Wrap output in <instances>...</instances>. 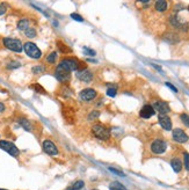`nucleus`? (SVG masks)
Returning a JSON list of instances; mask_svg holds the SVG:
<instances>
[{
    "instance_id": "f257e3e1",
    "label": "nucleus",
    "mask_w": 189,
    "mask_h": 190,
    "mask_svg": "<svg viewBox=\"0 0 189 190\" xmlns=\"http://www.w3.org/2000/svg\"><path fill=\"white\" fill-rule=\"evenodd\" d=\"M92 132L96 138L101 139V140H106L110 137V130L107 126H104L102 124H95L92 128Z\"/></svg>"
},
{
    "instance_id": "f03ea898",
    "label": "nucleus",
    "mask_w": 189,
    "mask_h": 190,
    "mask_svg": "<svg viewBox=\"0 0 189 190\" xmlns=\"http://www.w3.org/2000/svg\"><path fill=\"white\" fill-rule=\"evenodd\" d=\"M4 45L9 49V50H12V51L14 52H21L22 51V49H23V45L21 43V41L20 40H16V38H4Z\"/></svg>"
},
{
    "instance_id": "7ed1b4c3",
    "label": "nucleus",
    "mask_w": 189,
    "mask_h": 190,
    "mask_svg": "<svg viewBox=\"0 0 189 190\" xmlns=\"http://www.w3.org/2000/svg\"><path fill=\"white\" fill-rule=\"evenodd\" d=\"M23 49H25L26 53L30 57V58L38 59V58H41V56H42V52H41V50L37 48V45L34 43H32V42H27V43H25Z\"/></svg>"
},
{
    "instance_id": "20e7f679",
    "label": "nucleus",
    "mask_w": 189,
    "mask_h": 190,
    "mask_svg": "<svg viewBox=\"0 0 189 190\" xmlns=\"http://www.w3.org/2000/svg\"><path fill=\"white\" fill-rule=\"evenodd\" d=\"M79 63L80 61H78L76 58H64L60 61L59 66L71 72V71H76L79 69Z\"/></svg>"
},
{
    "instance_id": "39448f33",
    "label": "nucleus",
    "mask_w": 189,
    "mask_h": 190,
    "mask_svg": "<svg viewBox=\"0 0 189 190\" xmlns=\"http://www.w3.org/2000/svg\"><path fill=\"white\" fill-rule=\"evenodd\" d=\"M0 148H2L4 151H6L7 153H9L10 156H17L20 151L13 143L10 141H7V140H0Z\"/></svg>"
},
{
    "instance_id": "423d86ee",
    "label": "nucleus",
    "mask_w": 189,
    "mask_h": 190,
    "mask_svg": "<svg viewBox=\"0 0 189 190\" xmlns=\"http://www.w3.org/2000/svg\"><path fill=\"white\" fill-rule=\"evenodd\" d=\"M166 148H167L166 143L164 140H160V139H157L151 144V151L154 154H161L166 151Z\"/></svg>"
},
{
    "instance_id": "0eeeda50",
    "label": "nucleus",
    "mask_w": 189,
    "mask_h": 190,
    "mask_svg": "<svg viewBox=\"0 0 189 190\" xmlns=\"http://www.w3.org/2000/svg\"><path fill=\"white\" fill-rule=\"evenodd\" d=\"M55 73H56V78L58 79L59 81H62V82H68V81L71 80V73H70L69 71H66L65 69L60 67L59 65L57 66Z\"/></svg>"
},
{
    "instance_id": "6e6552de",
    "label": "nucleus",
    "mask_w": 189,
    "mask_h": 190,
    "mask_svg": "<svg viewBox=\"0 0 189 190\" xmlns=\"http://www.w3.org/2000/svg\"><path fill=\"white\" fill-rule=\"evenodd\" d=\"M42 147H43V151L49 154V156H57L58 154V150L56 145L52 143L51 140H44L43 144H42Z\"/></svg>"
},
{
    "instance_id": "1a4fd4ad",
    "label": "nucleus",
    "mask_w": 189,
    "mask_h": 190,
    "mask_svg": "<svg viewBox=\"0 0 189 190\" xmlns=\"http://www.w3.org/2000/svg\"><path fill=\"white\" fill-rule=\"evenodd\" d=\"M173 139L178 143H186L188 140V136L182 129H174L173 130Z\"/></svg>"
},
{
    "instance_id": "9d476101",
    "label": "nucleus",
    "mask_w": 189,
    "mask_h": 190,
    "mask_svg": "<svg viewBox=\"0 0 189 190\" xmlns=\"http://www.w3.org/2000/svg\"><path fill=\"white\" fill-rule=\"evenodd\" d=\"M95 96H96V92L93 88H86L80 93V99L82 101H91L95 99Z\"/></svg>"
},
{
    "instance_id": "9b49d317",
    "label": "nucleus",
    "mask_w": 189,
    "mask_h": 190,
    "mask_svg": "<svg viewBox=\"0 0 189 190\" xmlns=\"http://www.w3.org/2000/svg\"><path fill=\"white\" fill-rule=\"evenodd\" d=\"M153 109H154V111L157 110V111L160 112V115H166L170 111V105L164 101H157L153 105Z\"/></svg>"
},
{
    "instance_id": "f8f14e48",
    "label": "nucleus",
    "mask_w": 189,
    "mask_h": 190,
    "mask_svg": "<svg viewBox=\"0 0 189 190\" xmlns=\"http://www.w3.org/2000/svg\"><path fill=\"white\" fill-rule=\"evenodd\" d=\"M77 78L80 81H84V82H91L92 79H93V73L88 70H84V71H80L77 73Z\"/></svg>"
},
{
    "instance_id": "ddd939ff",
    "label": "nucleus",
    "mask_w": 189,
    "mask_h": 190,
    "mask_svg": "<svg viewBox=\"0 0 189 190\" xmlns=\"http://www.w3.org/2000/svg\"><path fill=\"white\" fill-rule=\"evenodd\" d=\"M139 115H140V117H143V118H150V117H152V116L154 115V109H153L152 105L146 104V105H144V107L142 108Z\"/></svg>"
},
{
    "instance_id": "4468645a",
    "label": "nucleus",
    "mask_w": 189,
    "mask_h": 190,
    "mask_svg": "<svg viewBox=\"0 0 189 190\" xmlns=\"http://www.w3.org/2000/svg\"><path fill=\"white\" fill-rule=\"evenodd\" d=\"M159 123L161 125V128L165 130L172 129V121L167 115H160L159 116Z\"/></svg>"
},
{
    "instance_id": "2eb2a0df",
    "label": "nucleus",
    "mask_w": 189,
    "mask_h": 190,
    "mask_svg": "<svg viewBox=\"0 0 189 190\" xmlns=\"http://www.w3.org/2000/svg\"><path fill=\"white\" fill-rule=\"evenodd\" d=\"M63 116L66 120L68 123H73L74 122V112L70 108H63Z\"/></svg>"
},
{
    "instance_id": "dca6fc26",
    "label": "nucleus",
    "mask_w": 189,
    "mask_h": 190,
    "mask_svg": "<svg viewBox=\"0 0 189 190\" xmlns=\"http://www.w3.org/2000/svg\"><path fill=\"white\" fill-rule=\"evenodd\" d=\"M155 9L158 12H165L168 8V2L167 1H164V0H159V1H155Z\"/></svg>"
},
{
    "instance_id": "f3484780",
    "label": "nucleus",
    "mask_w": 189,
    "mask_h": 190,
    "mask_svg": "<svg viewBox=\"0 0 189 190\" xmlns=\"http://www.w3.org/2000/svg\"><path fill=\"white\" fill-rule=\"evenodd\" d=\"M17 28H19L20 30L26 31L28 28H30V22H29V20H28V19H22V20H20V21L17 22Z\"/></svg>"
},
{
    "instance_id": "a211bd4d",
    "label": "nucleus",
    "mask_w": 189,
    "mask_h": 190,
    "mask_svg": "<svg viewBox=\"0 0 189 190\" xmlns=\"http://www.w3.org/2000/svg\"><path fill=\"white\" fill-rule=\"evenodd\" d=\"M171 165H172V168L174 169V172H176V173L181 172V169H182V162H181L180 159H178V158L173 159Z\"/></svg>"
},
{
    "instance_id": "6ab92c4d",
    "label": "nucleus",
    "mask_w": 189,
    "mask_h": 190,
    "mask_svg": "<svg viewBox=\"0 0 189 190\" xmlns=\"http://www.w3.org/2000/svg\"><path fill=\"white\" fill-rule=\"evenodd\" d=\"M57 46H58V49H59V51L62 53H72V49L69 48L68 45L65 43H63V42H60V41H57Z\"/></svg>"
},
{
    "instance_id": "aec40b11",
    "label": "nucleus",
    "mask_w": 189,
    "mask_h": 190,
    "mask_svg": "<svg viewBox=\"0 0 189 190\" xmlns=\"http://www.w3.org/2000/svg\"><path fill=\"white\" fill-rule=\"evenodd\" d=\"M84 186H85V183L82 181H76L73 184H71L68 190H80L84 188Z\"/></svg>"
},
{
    "instance_id": "412c9836",
    "label": "nucleus",
    "mask_w": 189,
    "mask_h": 190,
    "mask_svg": "<svg viewBox=\"0 0 189 190\" xmlns=\"http://www.w3.org/2000/svg\"><path fill=\"white\" fill-rule=\"evenodd\" d=\"M19 123L21 124V126H23L25 129L27 130V131H32L33 130V128H32V124L29 123V121L28 120H26V118H21V120H19Z\"/></svg>"
},
{
    "instance_id": "4be33fe9",
    "label": "nucleus",
    "mask_w": 189,
    "mask_h": 190,
    "mask_svg": "<svg viewBox=\"0 0 189 190\" xmlns=\"http://www.w3.org/2000/svg\"><path fill=\"white\" fill-rule=\"evenodd\" d=\"M109 188H110V190H127L121 183H118V182H112Z\"/></svg>"
},
{
    "instance_id": "5701e85b",
    "label": "nucleus",
    "mask_w": 189,
    "mask_h": 190,
    "mask_svg": "<svg viewBox=\"0 0 189 190\" xmlns=\"http://www.w3.org/2000/svg\"><path fill=\"white\" fill-rule=\"evenodd\" d=\"M32 88H34L35 91H36L37 93H40V94H46L45 89H44L41 85H38V84H34V85H32Z\"/></svg>"
},
{
    "instance_id": "b1692460",
    "label": "nucleus",
    "mask_w": 189,
    "mask_h": 190,
    "mask_svg": "<svg viewBox=\"0 0 189 190\" xmlns=\"http://www.w3.org/2000/svg\"><path fill=\"white\" fill-rule=\"evenodd\" d=\"M25 34H26L27 37H30V38H33V37H35L36 36V30H35L34 28H28L26 31H25Z\"/></svg>"
},
{
    "instance_id": "393cba45",
    "label": "nucleus",
    "mask_w": 189,
    "mask_h": 190,
    "mask_svg": "<svg viewBox=\"0 0 189 190\" xmlns=\"http://www.w3.org/2000/svg\"><path fill=\"white\" fill-rule=\"evenodd\" d=\"M56 58H57V53H56V52H51V53L48 56L46 61H48L49 64H53V63L56 61Z\"/></svg>"
},
{
    "instance_id": "a878e982",
    "label": "nucleus",
    "mask_w": 189,
    "mask_h": 190,
    "mask_svg": "<svg viewBox=\"0 0 189 190\" xmlns=\"http://www.w3.org/2000/svg\"><path fill=\"white\" fill-rule=\"evenodd\" d=\"M181 121H182V123L186 125V126H188L189 128V116L187 115V114H181Z\"/></svg>"
},
{
    "instance_id": "bb28decb",
    "label": "nucleus",
    "mask_w": 189,
    "mask_h": 190,
    "mask_svg": "<svg viewBox=\"0 0 189 190\" xmlns=\"http://www.w3.org/2000/svg\"><path fill=\"white\" fill-rule=\"evenodd\" d=\"M99 115H100V112L98 111V110H94V111H92L89 114V116H88V120L89 121H93L95 118H98L99 117Z\"/></svg>"
},
{
    "instance_id": "cd10ccee",
    "label": "nucleus",
    "mask_w": 189,
    "mask_h": 190,
    "mask_svg": "<svg viewBox=\"0 0 189 190\" xmlns=\"http://www.w3.org/2000/svg\"><path fill=\"white\" fill-rule=\"evenodd\" d=\"M71 17H72V19H74L76 21H80V22H82V21H84V19L81 17V15H79V14H77V13H72V14H71Z\"/></svg>"
},
{
    "instance_id": "c85d7f7f",
    "label": "nucleus",
    "mask_w": 189,
    "mask_h": 190,
    "mask_svg": "<svg viewBox=\"0 0 189 190\" xmlns=\"http://www.w3.org/2000/svg\"><path fill=\"white\" fill-rule=\"evenodd\" d=\"M42 72H43V67L42 66H35V67H33V73H35V74H40Z\"/></svg>"
},
{
    "instance_id": "c756f323",
    "label": "nucleus",
    "mask_w": 189,
    "mask_h": 190,
    "mask_svg": "<svg viewBox=\"0 0 189 190\" xmlns=\"http://www.w3.org/2000/svg\"><path fill=\"white\" fill-rule=\"evenodd\" d=\"M7 10V5L6 4H0V15L5 14Z\"/></svg>"
},
{
    "instance_id": "7c9ffc66",
    "label": "nucleus",
    "mask_w": 189,
    "mask_h": 190,
    "mask_svg": "<svg viewBox=\"0 0 189 190\" xmlns=\"http://www.w3.org/2000/svg\"><path fill=\"white\" fill-rule=\"evenodd\" d=\"M109 171L112 172V173L117 174V175H120V176H124V173H123V172H121L118 169H115V168H112V167H109Z\"/></svg>"
},
{
    "instance_id": "2f4dec72",
    "label": "nucleus",
    "mask_w": 189,
    "mask_h": 190,
    "mask_svg": "<svg viewBox=\"0 0 189 190\" xmlns=\"http://www.w3.org/2000/svg\"><path fill=\"white\" fill-rule=\"evenodd\" d=\"M107 94L109 95V96H115L116 95V88H108V91H107Z\"/></svg>"
},
{
    "instance_id": "473e14b6",
    "label": "nucleus",
    "mask_w": 189,
    "mask_h": 190,
    "mask_svg": "<svg viewBox=\"0 0 189 190\" xmlns=\"http://www.w3.org/2000/svg\"><path fill=\"white\" fill-rule=\"evenodd\" d=\"M85 55H88V56H94L95 51H94V50H91V49H88V48H85Z\"/></svg>"
},
{
    "instance_id": "72a5a7b5",
    "label": "nucleus",
    "mask_w": 189,
    "mask_h": 190,
    "mask_svg": "<svg viewBox=\"0 0 189 190\" xmlns=\"http://www.w3.org/2000/svg\"><path fill=\"white\" fill-rule=\"evenodd\" d=\"M184 165H186V168L189 169V156H188V153H186V154H184Z\"/></svg>"
},
{
    "instance_id": "f704fd0d",
    "label": "nucleus",
    "mask_w": 189,
    "mask_h": 190,
    "mask_svg": "<svg viewBox=\"0 0 189 190\" xmlns=\"http://www.w3.org/2000/svg\"><path fill=\"white\" fill-rule=\"evenodd\" d=\"M19 66H20L19 63H10V65H8L7 67H8V69H16V67H19Z\"/></svg>"
},
{
    "instance_id": "c9c22d12",
    "label": "nucleus",
    "mask_w": 189,
    "mask_h": 190,
    "mask_svg": "<svg viewBox=\"0 0 189 190\" xmlns=\"http://www.w3.org/2000/svg\"><path fill=\"white\" fill-rule=\"evenodd\" d=\"M166 86H167V87H170V88L172 89L173 92H175V93L178 92V89H176V87H174V86H173V85H172V84H170V82H166Z\"/></svg>"
},
{
    "instance_id": "e433bc0d",
    "label": "nucleus",
    "mask_w": 189,
    "mask_h": 190,
    "mask_svg": "<svg viewBox=\"0 0 189 190\" xmlns=\"http://www.w3.org/2000/svg\"><path fill=\"white\" fill-rule=\"evenodd\" d=\"M4 111H5V104L0 102V112H4Z\"/></svg>"
},
{
    "instance_id": "4c0bfd02",
    "label": "nucleus",
    "mask_w": 189,
    "mask_h": 190,
    "mask_svg": "<svg viewBox=\"0 0 189 190\" xmlns=\"http://www.w3.org/2000/svg\"><path fill=\"white\" fill-rule=\"evenodd\" d=\"M0 190H5V189H0Z\"/></svg>"
},
{
    "instance_id": "58836bf2",
    "label": "nucleus",
    "mask_w": 189,
    "mask_h": 190,
    "mask_svg": "<svg viewBox=\"0 0 189 190\" xmlns=\"http://www.w3.org/2000/svg\"><path fill=\"white\" fill-rule=\"evenodd\" d=\"M188 10H189V6H188Z\"/></svg>"
}]
</instances>
